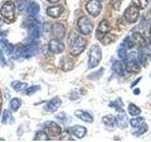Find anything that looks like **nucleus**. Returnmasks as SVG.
I'll return each mask as SVG.
<instances>
[{
    "label": "nucleus",
    "mask_w": 151,
    "mask_h": 142,
    "mask_svg": "<svg viewBox=\"0 0 151 142\" xmlns=\"http://www.w3.org/2000/svg\"><path fill=\"white\" fill-rule=\"evenodd\" d=\"M102 121L103 123L105 124L106 126L108 127H111V128H113L116 124V121H115V117H112L111 115H108V116H105L103 118H102Z\"/></svg>",
    "instance_id": "obj_24"
},
{
    "label": "nucleus",
    "mask_w": 151,
    "mask_h": 142,
    "mask_svg": "<svg viewBox=\"0 0 151 142\" xmlns=\"http://www.w3.org/2000/svg\"><path fill=\"white\" fill-rule=\"evenodd\" d=\"M48 49L54 54H60L64 50V45L59 39H53L48 43Z\"/></svg>",
    "instance_id": "obj_12"
},
{
    "label": "nucleus",
    "mask_w": 151,
    "mask_h": 142,
    "mask_svg": "<svg viewBox=\"0 0 151 142\" xmlns=\"http://www.w3.org/2000/svg\"><path fill=\"white\" fill-rule=\"evenodd\" d=\"M112 69L117 75L124 76L125 71H126V65H124V64H123L122 62L115 61L112 64Z\"/></svg>",
    "instance_id": "obj_23"
},
{
    "label": "nucleus",
    "mask_w": 151,
    "mask_h": 142,
    "mask_svg": "<svg viewBox=\"0 0 151 142\" xmlns=\"http://www.w3.org/2000/svg\"><path fill=\"white\" fill-rule=\"evenodd\" d=\"M101 3L98 0H90L86 5V9L89 14H91L92 16L96 17L99 15V13L101 12Z\"/></svg>",
    "instance_id": "obj_6"
},
{
    "label": "nucleus",
    "mask_w": 151,
    "mask_h": 142,
    "mask_svg": "<svg viewBox=\"0 0 151 142\" xmlns=\"http://www.w3.org/2000/svg\"><path fill=\"white\" fill-rule=\"evenodd\" d=\"M12 120V115L9 110H4L2 114V123L3 124H8L9 122Z\"/></svg>",
    "instance_id": "obj_28"
},
{
    "label": "nucleus",
    "mask_w": 151,
    "mask_h": 142,
    "mask_svg": "<svg viewBox=\"0 0 151 142\" xmlns=\"http://www.w3.org/2000/svg\"><path fill=\"white\" fill-rule=\"evenodd\" d=\"M150 32H151V27H150Z\"/></svg>",
    "instance_id": "obj_50"
},
{
    "label": "nucleus",
    "mask_w": 151,
    "mask_h": 142,
    "mask_svg": "<svg viewBox=\"0 0 151 142\" xmlns=\"http://www.w3.org/2000/svg\"><path fill=\"white\" fill-rule=\"evenodd\" d=\"M127 109H129V113L131 116H138L141 114V109L133 103H130Z\"/></svg>",
    "instance_id": "obj_30"
},
{
    "label": "nucleus",
    "mask_w": 151,
    "mask_h": 142,
    "mask_svg": "<svg viewBox=\"0 0 151 142\" xmlns=\"http://www.w3.org/2000/svg\"><path fill=\"white\" fill-rule=\"evenodd\" d=\"M51 32L56 39H63L65 36L66 28L63 23H55L51 28Z\"/></svg>",
    "instance_id": "obj_10"
},
{
    "label": "nucleus",
    "mask_w": 151,
    "mask_h": 142,
    "mask_svg": "<svg viewBox=\"0 0 151 142\" xmlns=\"http://www.w3.org/2000/svg\"><path fill=\"white\" fill-rule=\"evenodd\" d=\"M111 30V28L110 26V24L107 20H103L99 23L98 28L96 30V38L98 40L102 41V39L105 37L109 32Z\"/></svg>",
    "instance_id": "obj_9"
},
{
    "label": "nucleus",
    "mask_w": 151,
    "mask_h": 142,
    "mask_svg": "<svg viewBox=\"0 0 151 142\" xmlns=\"http://www.w3.org/2000/svg\"><path fill=\"white\" fill-rule=\"evenodd\" d=\"M74 67V62L68 57H63L60 60V68L63 71H70Z\"/></svg>",
    "instance_id": "obj_22"
},
{
    "label": "nucleus",
    "mask_w": 151,
    "mask_h": 142,
    "mask_svg": "<svg viewBox=\"0 0 151 142\" xmlns=\"http://www.w3.org/2000/svg\"><path fill=\"white\" fill-rule=\"evenodd\" d=\"M118 56H119V58L122 59L123 61H126L127 58V49H126V46H121L119 47V49H118Z\"/></svg>",
    "instance_id": "obj_35"
},
{
    "label": "nucleus",
    "mask_w": 151,
    "mask_h": 142,
    "mask_svg": "<svg viewBox=\"0 0 151 142\" xmlns=\"http://www.w3.org/2000/svg\"><path fill=\"white\" fill-rule=\"evenodd\" d=\"M104 73V68L102 67V68H100L99 70H97L96 72H93V73H91L90 75H88V79L89 80H97V79H99L102 76V74Z\"/></svg>",
    "instance_id": "obj_32"
},
{
    "label": "nucleus",
    "mask_w": 151,
    "mask_h": 142,
    "mask_svg": "<svg viewBox=\"0 0 151 142\" xmlns=\"http://www.w3.org/2000/svg\"><path fill=\"white\" fill-rule=\"evenodd\" d=\"M124 17L129 23H135L139 19V8L136 6L129 7L124 13Z\"/></svg>",
    "instance_id": "obj_7"
},
{
    "label": "nucleus",
    "mask_w": 151,
    "mask_h": 142,
    "mask_svg": "<svg viewBox=\"0 0 151 142\" xmlns=\"http://www.w3.org/2000/svg\"><path fill=\"white\" fill-rule=\"evenodd\" d=\"M144 121V118L143 117H135V118H132V120L129 121L131 127L133 128H137V127H140L141 124L143 123Z\"/></svg>",
    "instance_id": "obj_34"
},
{
    "label": "nucleus",
    "mask_w": 151,
    "mask_h": 142,
    "mask_svg": "<svg viewBox=\"0 0 151 142\" xmlns=\"http://www.w3.org/2000/svg\"><path fill=\"white\" fill-rule=\"evenodd\" d=\"M102 59V51L98 45H93L90 49L88 66L89 68H93L97 66Z\"/></svg>",
    "instance_id": "obj_2"
},
{
    "label": "nucleus",
    "mask_w": 151,
    "mask_h": 142,
    "mask_svg": "<svg viewBox=\"0 0 151 142\" xmlns=\"http://www.w3.org/2000/svg\"><path fill=\"white\" fill-rule=\"evenodd\" d=\"M48 2H50V3H56V2H59L60 0H47Z\"/></svg>",
    "instance_id": "obj_44"
},
{
    "label": "nucleus",
    "mask_w": 151,
    "mask_h": 142,
    "mask_svg": "<svg viewBox=\"0 0 151 142\" xmlns=\"http://www.w3.org/2000/svg\"><path fill=\"white\" fill-rule=\"evenodd\" d=\"M63 11H64L63 7L58 5V6H53V7L47 8L46 14L48 16L52 17V18H59L61 15V14H63Z\"/></svg>",
    "instance_id": "obj_15"
},
{
    "label": "nucleus",
    "mask_w": 151,
    "mask_h": 142,
    "mask_svg": "<svg viewBox=\"0 0 151 142\" xmlns=\"http://www.w3.org/2000/svg\"><path fill=\"white\" fill-rule=\"evenodd\" d=\"M75 116L78 118H79V120H81L82 121L88 122V123H93V116L91 114L86 111H83V110H76Z\"/></svg>",
    "instance_id": "obj_17"
},
{
    "label": "nucleus",
    "mask_w": 151,
    "mask_h": 142,
    "mask_svg": "<svg viewBox=\"0 0 151 142\" xmlns=\"http://www.w3.org/2000/svg\"><path fill=\"white\" fill-rule=\"evenodd\" d=\"M15 12H16V5L13 1H7L5 2L2 7L0 8V13L2 17L6 20L12 22L15 18Z\"/></svg>",
    "instance_id": "obj_3"
},
{
    "label": "nucleus",
    "mask_w": 151,
    "mask_h": 142,
    "mask_svg": "<svg viewBox=\"0 0 151 142\" xmlns=\"http://www.w3.org/2000/svg\"><path fill=\"white\" fill-rule=\"evenodd\" d=\"M98 1H100V2H101V1H104V0H98Z\"/></svg>",
    "instance_id": "obj_49"
},
{
    "label": "nucleus",
    "mask_w": 151,
    "mask_h": 142,
    "mask_svg": "<svg viewBox=\"0 0 151 142\" xmlns=\"http://www.w3.org/2000/svg\"><path fill=\"white\" fill-rule=\"evenodd\" d=\"M38 49H39V45L35 42H32L30 44H27L24 46L17 49L15 55L16 57H21V58H30L37 54Z\"/></svg>",
    "instance_id": "obj_1"
},
{
    "label": "nucleus",
    "mask_w": 151,
    "mask_h": 142,
    "mask_svg": "<svg viewBox=\"0 0 151 142\" xmlns=\"http://www.w3.org/2000/svg\"><path fill=\"white\" fill-rule=\"evenodd\" d=\"M132 3L139 9H145L148 6L149 0H132Z\"/></svg>",
    "instance_id": "obj_29"
},
{
    "label": "nucleus",
    "mask_w": 151,
    "mask_h": 142,
    "mask_svg": "<svg viewBox=\"0 0 151 142\" xmlns=\"http://www.w3.org/2000/svg\"><path fill=\"white\" fill-rule=\"evenodd\" d=\"M116 125L120 128H127V124H129V118L124 113V111H122V113H118V115L115 117Z\"/></svg>",
    "instance_id": "obj_20"
},
{
    "label": "nucleus",
    "mask_w": 151,
    "mask_h": 142,
    "mask_svg": "<svg viewBox=\"0 0 151 142\" xmlns=\"http://www.w3.org/2000/svg\"><path fill=\"white\" fill-rule=\"evenodd\" d=\"M122 1H123V0H111L112 7L114 8L115 9H117V11H119L120 7H121V4H122Z\"/></svg>",
    "instance_id": "obj_39"
},
{
    "label": "nucleus",
    "mask_w": 151,
    "mask_h": 142,
    "mask_svg": "<svg viewBox=\"0 0 151 142\" xmlns=\"http://www.w3.org/2000/svg\"><path fill=\"white\" fill-rule=\"evenodd\" d=\"M5 92H6V98L8 99V98H9V94H8V90L6 89V90H5Z\"/></svg>",
    "instance_id": "obj_46"
},
{
    "label": "nucleus",
    "mask_w": 151,
    "mask_h": 142,
    "mask_svg": "<svg viewBox=\"0 0 151 142\" xmlns=\"http://www.w3.org/2000/svg\"><path fill=\"white\" fill-rule=\"evenodd\" d=\"M57 118L58 120H60V121H64L65 120V118H66V115H65V113H60L59 115H57Z\"/></svg>",
    "instance_id": "obj_41"
},
{
    "label": "nucleus",
    "mask_w": 151,
    "mask_h": 142,
    "mask_svg": "<svg viewBox=\"0 0 151 142\" xmlns=\"http://www.w3.org/2000/svg\"><path fill=\"white\" fill-rule=\"evenodd\" d=\"M0 64L1 65H3V66H5L7 64V63H6V59H5V57H4V55H3V53H2V50L0 49Z\"/></svg>",
    "instance_id": "obj_40"
},
{
    "label": "nucleus",
    "mask_w": 151,
    "mask_h": 142,
    "mask_svg": "<svg viewBox=\"0 0 151 142\" xmlns=\"http://www.w3.org/2000/svg\"><path fill=\"white\" fill-rule=\"evenodd\" d=\"M78 28L79 31L82 33V34H90L92 31H93V25L92 21L86 16H82L78 19Z\"/></svg>",
    "instance_id": "obj_5"
},
{
    "label": "nucleus",
    "mask_w": 151,
    "mask_h": 142,
    "mask_svg": "<svg viewBox=\"0 0 151 142\" xmlns=\"http://www.w3.org/2000/svg\"><path fill=\"white\" fill-rule=\"evenodd\" d=\"M7 35V31H0V36H5Z\"/></svg>",
    "instance_id": "obj_43"
},
{
    "label": "nucleus",
    "mask_w": 151,
    "mask_h": 142,
    "mask_svg": "<svg viewBox=\"0 0 151 142\" xmlns=\"http://www.w3.org/2000/svg\"><path fill=\"white\" fill-rule=\"evenodd\" d=\"M40 12V5L35 1H31L28 3L27 8V12L30 16H36Z\"/></svg>",
    "instance_id": "obj_21"
},
{
    "label": "nucleus",
    "mask_w": 151,
    "mask_h": 142,
    "mask_svg": "<svg viewBox=\"0 0 151 142\" xmlns=\"http://www.w3.org/2000/svg\"><path fill=\"white\" fill-rule=\"evenodd\" d=\"M40 89H41V87L39 86V85H32V86L27 87L24 90V94L27 95V96H30V95L36 93L37 91H39Z\"/></svg>",
    "instance_id": "obj_31"
},
{
    "label": "nucleus",
    "mask_w": 151,
    "mask_h": 142,
    "mask_svg": "<svg viewBox=\"0 0 151 142\" xmlns=\"http://www.w3.org/2000/svg\"><path fill=\"white\" fill-rule=\"evenodd\" d=\"M151 59V54L147 49V45L144 47H141L138 52V62L140 64L145 65Z\"/></svg>",
    "instance_id": "obj_13"
},
{
    "label": "nucleus",
    "mask_w": 151,
    "mask_h": 142,
    "mask_svg": "<svg viewBox=\"0 0 151 142\" xmlns=\"http://www.w3.org/2000/svg\"><path fill=\"white\" fill-rule=\"evenodd\" d=\"M71 133L77 137V138H83L85 136V135L87 134V129L83 126H80V125H75L71 128Z\"/></svg>",
    "instance_id": "obj_18"
},
{
    "label": "nucleus",
    "mask_w": 151,
    "mask_h": 142,
    "mask_svg": "<svg viewBox=\"0 0 151 142\" xmlns=\"http://www.w3.org/2000/svg\"><path fill=\"white\" fill-rule=\"evenodd\" d=\"M131 40L133 41L134 45L137 46H139L140 49H141V47H144V46H145L146 45H147V44H146V41L145 39V37L142 35L141 33H139V32L132 33Z\"/></svg>",
    "instance_id": "obj_16"
},
{
    "label": "nucleus",
    "mask_w": 151,
    "mask_h": 142,
    "mask_svg": "<svg viewBox=\"0 0 151 142\" xmlns=\"http://www.w3.org/2000/svg\"><path fill=\"white\" fill-rule=\"evenodd\" d=\"M111 107H113V108H115L116 110H118V109H120L121 107H122V105H123V103H122V101H121V99L119 98L118 99H116V101H112V102H111L110 104H109Z\"/></svg>",
    "instance_id": "obj_36"
},
{
    "label": "nucleus",
    "mask_w": 151,
    "mask_h": 142,
    "mask_svg": "<svg viewBox=\"0 0 151 142\" xmlns=\"http://www.w3.org/2000/svg\"><path fill=\"white\" fill-rule=\"evenodd\" d=\"M139 92H140V90H139V89H135L134 94H135V95H138V94H139Z\"/></svg>",
    "instance_id": "obj_45"
},
{
    "label": "nucleus",
    "mask_w": 151,
    "mask_h": 142,
    "mask_svg": "<svg viewBox=\"0 0 151 142\" xmlns=\"http://www.w3.org/2000/svg\"><path fill=\"white\" fill-rule=\"evenodd\" d=\"M123 45H125L126 47H127V49H132V47L135 46L133 41L131 40L130 37H127L126 39L124 40V43H123Z\"/></svg>",
    "instance_id": "obj_38"
},
{
    "label": "nucleus",
    "mask_w": 151,
    "mask_h": 142,
    "mask_svg": "<svg viewBox=\"0 0 151 142\" xmlns=\"http://www.w3.org/2000/svg\"><path fill=\"white\" fill-rule=\"evenodd\" d=\"M147 129H148L147 125H146L145 123H142L141 126H140V129L138 130V132H136V133H135V135H144L146 131H147Z\"/></svg>",
    "instance_id": "obj_37"
},
{
    "label": "nucleus",
    "mask_w": 151,
    "mask_h": 142,
    "mask_svg": "<svg viewBox=\"0 0 151 142\" xmlns=\"http://www.w3.org/2000/svg\"><path fill=\"white\" fill-rule=\"evenodd\" d=\"M0 46L2 47L3 51L6 53L7 55H12V52L14 51V46L12 44H11L7 39L5 38H0Z\"/></svg>",
    "instance_id": "obj_19"
},
{
    "label": "nucleus",
    "mask_w": 151,
    "mask_h": 142,
    "mask_svg": "<svg viewBox=\"0 0 151 142\" xmlns=\"http://www.w3.org/2000/svg\"><path fill=\"white\" fill-rule=\"evenodd\" d=\"M21 104H22V101L20 99L18 98H13L11 99V101H9V107H11L12 111H17L19 108L21 107Z\"/></svg>",
    "instance_id": "obj_27"
},
{
    "label": "nucleus",
    "mask_w": 151,
    "mask_h": 142,
    "mask_svg": "<svg viewBox=\"0 0 151 142\" xmlns=\"http://www.w3.org/2000/svg\"><path fill=\"white\" fill-rule=\"evenodd\" d=\"M1 106H2V104H1V102H0V112H1Z\"/></svg>",
    "instance_id": "obj_47"
},
{
    "label": "nucleus",
    "mask_w": 151,
    "mask_h": 142,
    "mask_svg": "<svg viewBox=\"0 0 151 142\" xmlns=\"http://www.w3.org/2000/svg\"><path fill=\"white\" fill-rule=\"evenodd\" d=\"M60 104H61V101L60 99V98H58V97L53 98L52 99H50L49 101L46 102L45 106V110L47 112H50V113L56 112L59 109V107L60 106Z\"/></svg>",
    "instance_id": "obj_14"
},
{
    "label": "nucleus",
    "mask_w": 151,
    "mask_h": 142,
    "mask_svg": "<svg viewBox=\"0 0 151 142\" xmlns=\"http://www.w3.org/2000/svg\"><path fill=\"white\" fill-rule=\"evenodd\" d=\"M27 0H17V8L19 9V12H24L27 11L28 2H27Z\"/></svg>",
    "instance_id": "obj_33"
},
{
    "label": "nucleus",
    "mask_w": 151,
    "mask_h": 142,
    "mask_svg": "<svg viewBox=\"0 0 151 142\" xmlns=\"http://www.w3.org/2000/svg\"><path fill=\"white\" fill-rule=\"evenodd\" d=\"M72 49H71V55L73 56H78L80 53H82L84 51L85 47H86L87 42L83 37L77 36L75 41L72 43Z\"/></svg>",
    "instance_id": "obj_4"
},
{
    "label": "nucleus",
    "mask_w": 151,
    "mask_h": 142,
    "mask_svg": "<svg viewBox=\"0 0 151 142\" xmlns=\"http://www.w3.org/2000/svg\"><path fill=\"white\" fill-rule=\"evenodd\" d=\"M45 132L49 136H59L61 134V128L54 121H47L45 124Z\"/></svg>",
    "instance_id": "obj_8"
},
{
    "label": "nucleus",
    "mask_w": 151,
    "mask_h": 142,
    "mask_svg": "<svg viewBox=\"0 0 151 142\" xmlns=\"http://www.w3.org/2000/svg\"><path fill=\"white\" fill-rule=\"evenodd\" d=\"M11 85L14 90H16V91H23V90H25L27 88V83H22L20 80H14V82L11 83Z\"/></svg>",
    "instance_id": "obj_26"
},
{
    "label": "nucleus",
    "mask_w": 151,
    "mask_h": 142,
    "mask_svg": "<svg viewBox=\"0 0 151 142\" xmlns=\"http://www.w3.org/2000/svg\"><path fill=\"white\" fill-rule=\"evenodd\" d=\"M141 80V78H139L138 80H135V82H134V83H132V84H131V88H133V87L135 86V85H136L137 83H139V80Z\"/></svg>",
    "instance_id": "obj_42"
},
{
    "label": "nucleus",
    "mask_w": 151,
    "mask_h": 142,
    "mask_svg": "<svg viewBox=\"0 0 151 142\" xmlns=\"http://www.w3.org/2000/svg\"><path fill=\"white\" fill-rule=\"evenodd\" d=\"M134 54H130L129 58H127V63H126V69L130 73H138L141 67H140V64L137 63L136 59L133 57Z\"/></svg>",
    "instance_id": "obj_11"
},
{
    "label": "nucleus",
    "mask_w": 151,
    "mask_h": 142,
    "mask_svg": "<svg viewBox=\"0 0 151 142\" xmlns=\"http://www.w3.org/2000/svg\"><path fill=\"white\" fill-rule=\"evenodd\" d=\"M49 139V135L45 131H38L34 136L35 141H47Z\"/></svg>",
    "instance_id": "obj_25"
},
{
    "label": "nucleus",
    "mask_w": 151,
    "mask_h": 142,
    "mask_svg": "<svg viewBox=\"0 0 151 142\" xmlns=\"http://www.w3.org/2000/svg\"><path fill=\"white\" fill-rule=\"evenodd\" d=\"M1 25H2V22H1V20H0V27H1Z\"/></svg>",
    "instance_id": "obj_48"
}]
</instances>
